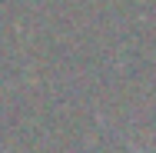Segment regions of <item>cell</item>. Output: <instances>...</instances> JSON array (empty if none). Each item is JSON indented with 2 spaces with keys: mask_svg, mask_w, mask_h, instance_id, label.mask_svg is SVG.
<instances>
[{
  "mask_svg": "<svg viewBox=\"0 0 156 153\" xmlns=\"http://www.w3.org/2000/svg\"><path fill=\"white\" fill-rule=\"evenodd\" d=\"M129 153H143V150H129Z\"/></svg>",
  "mask_w": 156,
  "mask_h": 153,
  "instance_id": "6da1fadb",
  "label": "cell"
}]
</instances>
